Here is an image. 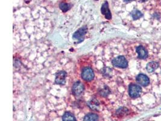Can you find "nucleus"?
<instances>
[{
	"label": "nucleus",
	"instance_id": "1",
	"mask_svg": "<svg viewBox=\"0 0 161 121\" xmlns=\"http://www.w3.org/2000/svg\"><path fill=\"white\" fill-rule=\"evenodd\" d=\"M112 64L115 67L125 69L129 66V61L126 56L119 55L112 61Z\"/></svg>",
	"mask_w": 161,
	"mask_h": 121
},
{
	"label": "nucleus",
	"instance_id": "2",
	"mask_svg": "<svg viewBox=\"0 0 161 121\" xmlns=\"http://www.w3.org/2000/svg\"><path fill=\"white\" fill-rule=\"evenodd\" d=\"M88 31V28L86 26H84L80 28H79L78 30H77L72 35V38L77 40L79 43H81L84 40L85 36L86 34Z\"/></svg>",
	"mask_w": 161,
	"mask_h": 121
},
{
	"label": "nucleus",
	"instance_id": "3",
	"mask_svg": "<svg viewBox=\"0 0 161 121\" xmlns=\"http://www.w3.org/2000/svg\"><path fill=\"white\" fill-rule=\"evenodd\" d=\"M81 76H82V78L85 81H91L93 79L95 74L91 68L86 67L83 69Z\"/></svg>",
	"mask_w": 161,
	"mask_h": 121
},
{
	"label": "nucleus",
	"instance_id": "4",
	"mask_svg": "<svg viewBox=\"0 0 161 121\" xmlns=\"http://www.w3.org/2000/svg\"><path fill=\"white\" fill-rule=\"evenodd\" d=\"M84 89L85 87L83 84L81 82L77 81L74 84L72 87V92L74 95L79 96L83 93Z\"/></svg>",
	"mask_w": 161,
	"mask_h": 121
},
{
	"label": "nucleus",
	"instance_id": "5",
	"mask_svg": "<svg viewBox=\"0 0 161 121\" xmlns=\"http://www.w3.org/2000/svg\"><path fill=\"white\" fill-rule=\"evenodd\" d=\"M67 73L65 71H60L57 73L56 75L55 82L59 85H64L66 82V77Z\"/></svg>",
	"mask_w": 161,
	"mask_h": 121
},
{
	"label": "nucleus",
	"instance_id": "6",
	"mask_svg": "<svg viewBox=\"0 0 161 121\" xmlns=\"http://www.w3.org/2000/svg\"><path fill=\"white\" fill-rule=\"evenodd\" d=\"M101 12L104 15L105 18L108 20H111L112 18V14L109 8V4L108 1H105L101 6Z\"/></svg>",
	"mask_w": 161,
	"mask_h": 121
},
{
	"label": "nucleus",
	"instance_id": "7",
	"mask_svg": "<svg viewBox=\"0 0 161 121\" xmlns=\"http://www.w3.org/2000/svg\"><path fill=\"white\" fill-rule=\"evenodd\" d=\"M98 116L95 113H88L84 117L83 121H98Z\"/></svg>",
	"mask_w": 161,
	"mask_h": 121
},
{
	"label": "nucleus",
	"instance_id": "8",
	"mask_svg": "<svg viewBox=\"0 0 161 121\" xmlns=\"http://www.w3.org/2000/svg\"><path fill=\"white\" fill-rule=\"evenodd\" d=\"M62 121H77L74 115L70 112H65L62 116Z\"/></svg>",
	"mask_w": 161,
	"mask_h": 121
},
{
	"label": "nucleus",
	"instance_id": "9",
	"mask_svg": "<svg viewBox=\"0 0 161 121\" xmlns=\"http://www.w3.org/2000/svg\"><path fill=\"white\" fill-rule=\"evenodd\" d=\"M88 106L93 110H98L99 108V102L95 99H92L88 102Z\"/></svg>",
	"mask_w": 161,
	"mask_h": 121
},
{
	"label": "nucleus",
	"instance_id": "10",
	"mask_svg": "<svg viewBox=\"0 0 161 121\" xmlns=\"http://www.w3.org/2000/svg\"><path fill=\"white\" fill-rule=\"evenodd\" d=\"M59 7L62 10V12H67L68 10H69L71 6L69 4L66 3V2H61L59 4Z\"/></svg>",
	"mask_w": 161,
	"mask_h": 121
},
{
	"label": "nucleus",
	"instance_id": "11",
	"mask_svg": "<svg viewBox=\"0 0 161 121\" xmlns=\"http://www.w3.org/2000/svg\"><path fill=\"white\" fill-rule=\"evenodd\" d=\"M110 93H111L110 90H109V87H107V86H105V87H104V89H102V90H101V92H100V94H101V95H102L103 96H106L108 95Z\"/></svg>",
	"mask_w": 161,
	"mask_h": 121
},
{
	"label": "nucleus",
	"instance_id": "12",
	"mask_svg": "<svg viewBox=\"0 0 161 121\" xmlns=\"http://www.w3.org/2000/svg\"><path fill=\"white\" fill-rule=\"evenodd\" d=\"M103 73L104 76H110L111 73H112V69L109 68V67H104L103 69Z\"/></svg>",
	"mask_w": 161,
	"mask_h": 121
},
{
	"label": "nucleus",
	"instance_id": "13",
	"mask_svg": "<svg viewBox=\"0 0 161 121\" xmlns=\"http://www.w3.org/2000/svg\"><path fill=\"white\" fill-rule=\"evenodd\" d=\"M149 0H140L139 1H140V3H141V4H144V6L148 1Z\"/></svg>",
	"mask_w": 161,
	"mask_h": 121
},
{
	"label": "nucleus",
	"instance_id": "14",
	"mask_svg": "<svg viewBox=\"0 0 161 121\" xmlns=\"http://www.w3.org/2000/svg\"><path fill=\"white\" fill-rule=\"evenodd\" d=\"M136 0H123V1L124 2H127V3H129V2H132L134 1H135Z\"/></svg>",
	"mask_w": 161,
	"mask_h": 121
},
{
	"label": "nucleus",
	"instance_id": "15",
	"mask_svg": "<svg viewBox=\"0 0 161 121\" xmlns=\"http://www.w3.org/2000/svg\"><path fill=\"white\" fill-rule=\"evenodd\" d=\"M95 1H98V0H95Z\"/></svg>",
	"mask_w": 161,
	"mask_h": 121
}]
</instances>
